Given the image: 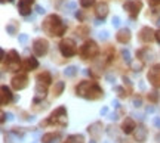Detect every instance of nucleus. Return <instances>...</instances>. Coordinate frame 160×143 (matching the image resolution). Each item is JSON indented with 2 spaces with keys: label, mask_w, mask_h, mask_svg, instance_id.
I'll list each match as a JSON object with an SVG mask.
<instances>
[{
  "label": "nucleus",
  "mask_w": 160,
  "mask_h": 143,
  "mask_svg": "<svg viewBox=\"0 0 160 143\" xmlns=\"http://www.w3.org/2000/svg\"><path fill=\"white\" fill-rule=\"evenodd\" d=\"M107 134H108L111 139L114 137L116 142H120V140H122V136H120V133L117 131V128H116V127H113V126L107 127Z\"/></svg>",
  "instance_id": "23"
},
{
  "label": "nucleus",
  "mask_w": 160,
  "mask_h": 143,
  "mask_svg": "<svg viewBox=\"0 0 160 143\" xmlns=\"http://www.w3.org/2000/svg\"><path fill=\"white\" fill-rule=\"evenodd\" d=\"M27 40H28L27 34H19V43H27Z\"/></svg>",
  "instance_id": "34"
},
{
  "label": "nucleus",
  "mask_w": 160,
  "mask_h": 143,
  "mask_svg": "<svg viewBox=\"0 0 160 143\" xmlns=\"http://www.w3.org/2000/svg\"><path fill=\"white\" fill-rule=\"evenodd\" d=\"M156 40H157V41L160 43V30L157 31V33H156Z\"/></svg>",
  "instance_id": "43"
},
{
  "label": "nucleus",
  "mask_w": 160,
  "mask_h": 143,
  "mask_svg": "<svg viewBox=\"0 0 160 143\" xmlns=\"http://www.w3.org/2000/svg\"><path fill=\"white\" fill-rule=\"evenodd\" d=\"M6 2H13V0H2V3H6Z\"/></svg>",
  "instance_id": "45"
},
{
  "label": "nucleus",
  "mask_w": 160,
  "mask_h": 143,
  "mask_svg": "<svg viewBox=\"0 0 160 143\" xmlns=\"http://www.w3.org/2000/svg\"><path fill=\"white\" fill-rule=\"evenodd\" d=\"M135 128H137V124L131 118H126L123 121V124H122V131L125 133V134H131L132 131H135Z\"/></svg>",
  "instance_id": "17"
},
{
  "label": "nucleus",
  "mask_w": 160,
  "mask_h": 143,
  "mask_svg": "<svg viewBox=\"0 0 160 143\" xmlns=\"http://www.w3.org/2000/svg\"><path fill=\"white\" fill-rule=\"evenodd\" d=\"M108 114V108H105V106H104L102 109H101V115H107Z\"/></svg>",
  "instance_id": "40"
},
{
  "label": "nucleus",
  "mask_w": 160,
  "mask_h": 143,
  "mask_svg": "<svg viewBox=\"0 0 160 143\" xmlns=\"http://www.w3.org/2000/svg\"><path fill=\"white\" fill-rule=\"evenodd\" d=\"M156 37V33L150 27H144L141 31H139V40L144 41V43H150L153 41Z\"/></svg>",
  "instance_id": "11"
},
{
  "label": "nucleus",
  "mask_w": 160,
  "mask_h": 143,
  "mask_svg": "<svg viewBox=\"0 0 160 143\" xmlns=\"http://www.w3.org/2000/svg\"><path fill=\"white\" fill-rule=\"evenodd\" d=\"M148 114H151V112H154V106H147V109H145Z\"/></svg>",
  "instance_id": "41"
},
{
  "label": "nucleus",
  "mask_w": 160,
  "mask_h": 143,
  "mask_svg": "<svg viewBox=\"0 0 160 143\" xmlns=\"http://www.w3.org/2000/svg\"><path fill=\"white\" fill-rule=\"evenodd\" d=\"M36 11H37V13H39V15H45V13H46L45 7H42V6H40V5H37V6H36Z\"/></svg>",
  "instance_id": "32"
},
{
  "label": "nucleus",
  "mask_w": 160,
  "mask_h": 143,
  "mask_svg": "<svg viewBox=\"0 0 160 143\" xmlns=\"http://www.w3.org/2000/svg\"><path fill=\"white\" fill-rule=\"evenodd\" d=\"M111 121H116V120H119V115L117 114H110V117H108Z\"/></svg>",
  "instance_id": "38"
},
{
  "label": "nucleus",
  "mask_w": 160,
  "mask_h": 143,
  "mask_svg": "<svg viewBox=\"0 0 160 143\" xmlns=\"http://www.w3.org/2000/svg\"><path fill=\"white\" fill-rule=\"evenodd\" d=\"M46 97V86H42V84H37L36 86V95H34V103H39L40 100H43Z\"/></svg>",
  "instance_id": "19"
},
{
  "label": "nucleus",
  "mask_w": 160,
  "mask_h": 143,
  "mask_svg": "<svg viewBox=\"0 0 160 143\" xmlns=\"http://www.w3.org/2000/svg\"><path fill=\"white\" fill-rule=\"evenodd\" d=\"M93 3H95V0H80V5H82V7H91Z\"/></svg>",
  "instance_id": "29"
},
{
  "label": "nucleus",
  "mask_w": 160,
  "mask_h": 143,
  "mask_svg": "<svg viewBox=\"0 0 160 143\" xmlns=\"http://www.w3.org/2000/svg\"><path fill=\"white\" fill-rule=\"evenodd\" d=\"M49 124H57L61 127L67 126V109H65V106H59L52 112L49 117Z\"/></svg>",
  "instance_id": "3"
},
{
  "label": "nucleus",
  "mask_w": 160,
  "mask_h": 143,
  "mask_svg": "<svg viewBox=\"0 0 160 143\" xmlns=\"http://www.w3.org/2000/svg\"><path fill=\"white\" fill-rule=\"evenodd\" d=\"M37 67H39V62H37V59L33 56L27 58L22 62V68L25 69V71H33V69H36Z\"/></svg>",
  "instance_id": "18"
},
{
  "label": "nucleus",
  "mask_w": 160,
  "mask_h": 143,
  "mask_svg": "<svg viewBox=\"0 0 160 143\" xmlns=\"http://www.w3.org/2000/svg\"><path fill=\"white\" fill-rule=\"evenodd\" d=\"M153 122H154V126L157 127V128H160V117H156Z\"/></svg>",
  "instance_id": "36"
},
{
  "label": "nucleus",
  "mask_w": 160,
  "mask_h": 143,
  "mask_svg": "<svg viewBox=\"0 0 160 143\" xmlns=\"http://www.w3.org/2000/svg\"><path fill=\"white\" fill-rule=\"evenodd\" d=\"M122 56H123V59H125L128 63H131V53H129L128 49H123V50H122Z\"/></svg>",
  "instance_id": "28"
},
{
  "label": "nucleus",
  "mask_w": 160,
  "mask_h": 143,
  "mask_svg": "<svg viewBox=\"0 0 160 143\" xmlns=\"http://www.w3.org/2000/svg\"><path fill=\"white\" fill-rule=\"evenodd\" d=\"M107 13H108V5L107 3H99L97 6V16L99 19H104L107 16Z\"/></svg>",
  "instance_id": "22"
},
{
  "label": "nucleus",
  "mask_w": 160,
  "mask_h": 143,
  "mask_svg": "<svg viewBox=\"0 0 160 143\" xmlns=\"http://www.w3.org/2000/svg\"><path fill=\"white\" fill-rule=\"evenodd\" d=\"M48 49H49V44L45 39H37L33 43V52L36 53V56H45L48 53Z\"/></svg>",
  "instance_id": "7"
},
{
  "label": "nucleus",
  "mask_w": 160,
  "mask_h": 143,
  "mask_svg": "<svg viewBox=\"0 0 160 143\" xmlns=\"http://www.w3.org/2000/svg\"><path fill=\"white\" fill-rule=\"evenodd\" d=\"M6 31H8V34L13 35L17 33V25H15V24H9V25L6 27Z\"/></svg>",
  "instance_id": "27"
},
{
  "label": "nucleus",
  "mask_w": 160,
  "mask_h": 143,
  "mask_svg": "<svg viewBox=\"0 0 160 143\" xmlns=\"http://www.w3.org/2000/svg\"><path fill=\"white\" fill-rule=\"evenodd\" d=\"M83 140H85V139H83L82 134H71V136L67 137V140L64 143H85Z\"/></svg>",
  "instance_id": "24"
},
{
  "label": "nucleus",
  "mask_w": 160,
  "mask_h": 143,
  "mask_svg": "<svg viewBox=\"0 0 160 143\" xmlns=\"http://www.w3.org/2000/svg\"><path fill=\"white\" fill-rule=\"evenodd\" d=\"M141 7H142V3L138 2V0H129V2H126L123 5V9L131 15V18H137L139 11H141Z\"/></svg>",
  "instance_id": "6"
},
{
  "label": "nucleus",
  "mask_w": 160,
  "mask_h": 143,
  "mask_svg": "<svg viewBox=\"0 0 160 143\" xmlns=\"http://www.w3.org/2000/svg\"><path fill=\"white\" fill-rule=\"evenodd\" d=\"M111 24H113V27H119L120 25V18L119 16H113V19H111Z\"/></svg>",
  "instance_id": "31"
},
{
  "label": "nucleus",
  "mask_w": 160,
  "mask_h": 143,
  "mask_svg": "<svg viewBox=\"0 0 160 143\" xmlns=\"http://www.w3.org/2000/svg\"><path fill=\"white\" fill-rule=\"evenodd\" d=\"M6 68L9 69V71H18V69H19V56H18L17 50H11L8 53Z\"/></svg>",
  "instance_id": "9"
},
{
  "label": "nucleus",
  "mask_w": 160,
  "mask_h": 143,
  "mask_svg": "<svg viewBox=\"0 0 160 143\" xmlns=\"http://www.w3.org/2000/svg\"><path fill=\"white\" fill-rule=\"evenodd\" d=\"M148 99H151L153 102H156V100H157V95H156V93H151V95H148Z\"/></svg>",
  "instance_id": "39"
},
{
  "label": "nucleus",
  "mask_w": 160,
  "mask_h": 143,
  "mask_svg": "<svg viewBox=\"0 0 160 143\" xmlns=\"http://www.w3.org/2000/svg\"><path fill=\"white\" fill-rule=\"evenodd\" d=\"M76 95L88 100H97L104 96L102 89L93 81H82L79 86L76 87Z\"/></svg>",
  "instance_id": "1"
},
{
  "label": "nucleus",
  "mask_w": 160,
  "mask_h": 143,
  "mask_svg": "<svg viewBox=\"0 0 160 143\" xmlns=\"http://www.w3.org/2000/svg\"><path fill=\"white\" fill-rule=\"evenodd\" d=\"M59 139H61V134L58 133H48L42 137V142L43 143H59Z\"/></svg>",
  "instance_id": "20"
},
{
  "label": "nucleus",
  "mask_w": 160,
  "mask_h": 143,
  "mask_svg": "<svg viewBox=\"0 0 160 143\" xmlns=\"http://www.w3.org/2000/svg\"><path fill=\"white\" fill-rule=\"evenodd\" d=\"M116 39H117L119 43H123V44L128 43V41L131 40V30L129 28H122L119 33L116 34Z\"/></svg>",
  "instance_id": "16"
},
{
  "label": "nucleus",
  "mask_w": 160,
  "mask_h": 143,
  "mask_svg": "<svg viewBox=\"0 0 160 143\" xmlns=\"http://www.w3.org/2000/svg\"><path fill=\"white\" fill-rule=\"evenodd\" d=\"M67 7H68V9H76V3H68Z\"/></svg>",
  "instance_id": "42"
},
{
  "label": "nucleus",
  "mask_w": 160,
  "mask_h": 143,
  "mask_svg": "<svg viewBox=\"0 0 160 143\" xmlns=\"http://www.w3.org/2000/svg\"><path fill=\"white\" fill-rule=\"evenodd\" d=\"M141 105H142V100H141L139 97H138V99L135 97V99H133V106H135V108H139Z\"/></svg>",
  "instance_id": "33"
},
{
  "label": "nucleus",
  "mask_w": 160,
  "mask_h": 143,
  "mask_svg": "<svg viewBox=\"0 0 160 143\" xmlns=\"http://www.w3.org/2000/svg\"><path fill=\"white\" fill-rule=\"evenodd\" d=\"M98 37H99L101 40H107V39H108V31H101V33H98Z\"/></svg>",
  "instance_id": "30"
},
{
  "label": "nucleus",
  "mask_w": 160,
  "mask_h": 143,
  "mask_svg": "<svg viewBox=\"0 0 160 143\" xmlns=\"http://www.w3.org/2000/svg\"><path fill=\"white\" fill-rule=\"evenodd\" d=\"M99 53V47L97 46V43L95 41H86L83 46L80 47V55L83 59H92V58H95Z\"/></svg>",
  "instance_id": "4"
},
{
  "label": "nucleus",
  "mask_w": 160,
  "mask_h": 143,
  "mask_svg": "<svg viewBox=\"0 0 160 143\" xmlns=\"http://www.w3.org/2000/svg\"><path fill=\"white\" fill-rule=\"evenodd\" d=\"M148 2L151 6H159L160 5V0H148Z\"/></svg>",
  "instance_id": "37"
},
{
  "label": "nucleus",
  "mask_w": 160,
  "mask_h": 143,
  "mask_svg": "<svg viewBox=\"0 0 160 143\" xmlns=\"http://www.w3.org/2000/svg\"><path fill=\"white\" fill-rule=\"evenodd\" d=\"M52 83V77L49 72H42V74L37 75V84H42V86H49Z\"/></svg>",
  "instance_id": "21"
},
{
  "label": "nucleus",
  "mask_w": 160,
  "mask_h": 143,
  "mask_svg": "<svg viewBox=\"0 0 160 143\" xmlns=\"http://www.w3.org/2000/svg\"><path fill=\"white\" fill-rule=\"evenodd\" d=\"M64 87H65L64 81H58V83H55V87H53V95H55V97L61 96V93L64 92Z\"/></svg>",
  "instance_id": "26"
},
{
  "label": "nucleus",
  "mask_w": 160,
  "mask_h": 143,
  "mask_svg": "<svg viewBox=\"0 0 160 143\" xmlns=\"http://www.w3.org/2000/svg\"><path fill=\"white\" fill-rule=\"evenodd\" d=\"M33 2H34V0H19L18 11H19V13H21L22 16L30 15V12H31V3H33Z\"/></svg>",
  "instance_id": "14"
},
{
  "label": "nucleus",
  "mask_w": 160,
  "mask_h": 143,
  "mask_svg": "<svg viewBox=\"0 0 160 143\" xmlns=\"http://www.w3.org/2000/svg\"><path fill=\"white\" fill-rule=\"evenodd\" d=\"M28 86V77L25 74H19V75H15L12 78V87L15 90H22L25 87Z\"/></svg>",
  "instance_id": "10"
},
{
  "label": "nucleus",
  "mask_w": 160,
  "mask_h": 143,
  "mask_svg": "<svg viewBox=\"0 0 160 143\" xmlns=\"http://www.w3.org/2000/svg\"><path fill=\"white\" fill-rule=\"evenodd\" d=\"M2 93H0V105L3 106V105H8V103L12 100V97H13V95H12L11 89L8 86H2Z\"/></svg>",
  "instance_id": "12"
},
{
  "label": "nucleus",
  "mask_w": 160,
  "mask_h": 143,
  "mask_svg": "<svg viewBox=\"0 0 160 143\" xmlns=\"http://www.w3.org/2000/svg\"><path fill=\"white\" fill-rule=\"evenodd\" d=\"M116 92H119L120 97H126V95H128V93H125L123 92V89H120V87H116Z\"/></svg>",
  "instance_id": "35"
},
{
  "label": "nucleus",
  "mask_w": 160,
  "mask_h": 143,
  "mask_svg": "<svg viewBox=\"0 0 160 143\" xmlns=\"http://www.w3.org/2000/svg\"><path fill=\"white\" fill-rule=\"evenodd\" d=\"M89 143H97V142L95 140H89Z\"/></svg>",
  "instance_id": "46"
},
{
  "label": "nucleus",
  "mask_w": 160,
  "mask_h": 143,
  "mask_svg": "<svg viewBox=\"0 0 160 143\" xmlns=\"http://www.w3.org/2000/svg\"><path fill=\"white\" fill-rule=\"evenodd\" d=\"M77 72H79V68L74 67V65H70V67H67V68L64 69V75L65 77H76Z\"/></svg>",
  "instance_id": "25"
},
{
  "label": "nucleus",
  "mask_w": 160,
  "mask_h": 143,
  "mask_svg": "<svg viewBox=\"0 0 160 143\" xmlns=\"http://www.w3.org/2000/svg\"><path fill=\"white\" fill-rule=\"evenodd\" d=\"M147 78H148L151 86L160 87V63L154 65L153 68H150L148 74H147Z\"/></svg>",
  "instance_id": "8"
},
{
  "label": "nucleus",
  "mask_w": 160,
  "mask_h": 143,
  "mask_svg": "<svg viewBox=\"0 0 160 143\" xmlns=\"http://www.w3.org/2000/svg\"><path fill=\"white\" fill-rule=\"evenodd\" d=\"M147 134H148V130L145 128V126H138L137 128H135V140H137L138 143H144L145 140H147Z\"/></svg>",
  "instance_id": "13"
},
{
  "label": "nucleus",
  "mask_w": 160,
  "mask_h": 143,
  "mask_svg": "<svg viewBox=\"0 0 160 143\" xmlns=\"http://www.w3.org/2000/svg\"><path fill=\"white\" fill-rule=\"evenodd\" d=\"M59 50L62 53V56L65 58H71L77 53V46H76V41L73 39H65L61 41L59 44Z\"/></svg>",
  "instance_id": "5"
},
{
  "label": "nucleus",
  "mask_w": 160,
  "mask_h": 143,
  "mask_svg": "<svg viewBox=\"0 0 160 143\" xmlns=\"http://www.w3.org/2000/svg\"><path fill=\"white\" fill-rule=\"evenodd\" d=\"M88 133L91 134L92 137L99 139V136H101V133H102V124H101L99 121H97V122H93V124H91V126L88 127Z\"/></svg>",
  "instance_id": "15"
},
{
  "label": "nucleus",
  "mask_w": 160,
  "mask_h": 143,
  "mask_svg": "<svg viewBox=\"0 0 160 143\" xmlns=\"http://www.w3.org/2000/svg\"><path fill=\"white\" fill-rule=\"evenodd\" d=\"M42 27L52 37H55V35L59 37V35H62L65 33V24L61 21V18L58 16V15H49L45 19V22H43Z\"/></svg>",
  "instance_id": "2"
},
{
  "label": "nucleus",
  "mask_w": 160,
  "mask_h": 143,
  "mask_svg": "<svg viewBox=\"0 0 160 143\" xmlns=\"http://www.w3.org/2000/svg\"><path fill=\"white\" fill-rule=\"evenodd\" d=\"M113 106H114V108H119L120 105H119V100H113Z\"/></svg>",
  "instance_id": "44"
}]
</instances>
